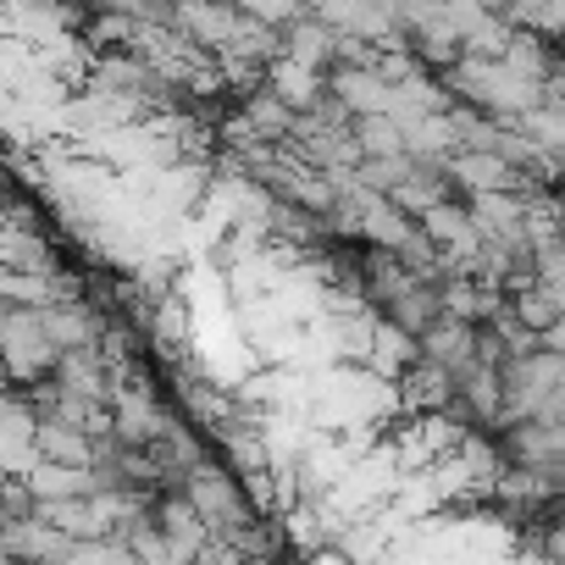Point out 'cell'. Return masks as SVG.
<instances>
[{"label": "cell", "instance_id": "cell-3", "mask_svg": "<svg viewBox=\"0 0 565 565\" xmlns=\"http://www.w3.org/2000/svg\"><path fill=\"white\" fill-rule=\"evenodd\" d=\"M333 95H339V106H344L350 117H366V111H388L394 84H388L377 67H344V73L333 78Z\"/></svg>", "mask_w": 565, "mask_h": 565}, {"label": "cell", "instance_id": "cell-7", "mask_svg": "<svg viewBox=\"0 0 565 565\" xmlns=\"http://www.w3.org/2000/svg\"><path fill=\"white\" fill-rule=\"evenodd\" d=\"M537 339H543L548 350H559V355H565V311H559V317H554V322H548V328H543Z\"/></svg>", "mask_w": 565, "mask_h": 565}, {"label": "cell", "instance_id": "cell-2", "mask_svg": "<svg viewBox=\"0 0 565 565\" xmlns=\"http://www.w3.org/2000/svg\"><path fill=\"white\" fill-rule=\"evenodd\" d=\"M477 333H482V322H466V317H438V322H427L422 333H416V350H422V361H438L444 372H460L471 355H477Z\"/></svg>", "mask_w": 565, "mask_h": 565}, {"label": "cell", "instance_id": "cell-4", "mask_svg": "<svg viewBox=\"0 0 565 565\" xmlns=\"http://www.w3.org/2000/svg\"><path fill=\"white\" fill-rule=\"evenodd\" d=\"M355 145H361V156H399L405 150V128L388 111H366V117H355Z\"/></svg>", "mask_w": 565, "mask_h": 565}, {"label": "cell", "instance_id": "cell-1", "mask_svg": "<svg viewBox=\"0 0 565 565\" xmlns=\"http://www.w3.org/2000/svg\"><path fill=\"white\" fill-rule=\"evenodd\" d=\"M0 361H7V372L23 377V383H40V377L56 372V344H51V333H45L40 306L0 317Z\"/></svg>", "mask_w": 565, "mask_h": 565}, {"label": "cell", "instance_id": "cell-6", "mask_svg": "<svg viewBox=\"0 0 565 565\" xmlns=\"http://www.w3.org/2000/svg\"><path fill=\"white\" fill-rule=\"evenodd\" d=\"M238 7L255 18V23H282V18H295V0H238Z\"/></svg>", "mask_w": 565, "mask_h": 565}, {"label": "cell", "instance_id": "cell-5", "mask_svg": "<svg viewBox=\"0 0 565 565\" xmlns=\"http://www.w3.org/2000/svg\"><path fill=\"white\" fill-rule=\"evenodd\" d=\"M317 73H322V67H306V62H295V56H282V62L271 67V89L289 100V106H311V100L322 95Z\"/></svg>", "mask_w": 565, "mask_h": 565}]
</instances>
